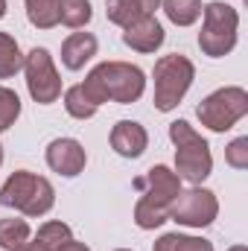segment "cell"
<instances>
[{
    "instance_id": "obj_11",
    "label": "cell",
    "mask_w": 248,
    "mask_h": 251,
    "mask_svg": "<svg viewBox=\"0 0 248 251\" xmlns=\"http://www.w3.org/2000/svg\"><path fill=\"white\" fill-rule=\"evenodd\" d=\"M164 41H167L164 24H161L155 15L137 18V21H131L128 26H123V44L131 47L134 53H155V50L164 47Z\"/></svg>"
},
{
    "instance_id": "obj_4",
    "label": "cell",
    "mask_w": 248,
    "mask_h": 251,
    "mask_svg": "<svg viewBox=\"0 0 248 251\" xmlns=\"http://www.w3.org/2000/svg\"><path fill=\"white\" fill-rule=\"evenodd\" d=\"M170 140L175 146V176L181 181H190V184H201L213 173L210 143L187 120L170 123Z\"/></svg>"
},
{
    "instance_id": "obj_30",
    "label": "cell",
    "mask_w": 248,
    "mask_h": 251,
    "mask_svg": "<svg viewBox=\"0 0 248 251\" xmlns=\"http://www.w3.org/2000/svg\"><path fill=\"white\" fill-rule=\"evenodd\" d=\"M114 251H134V249H114Z\"/></svg>"
},
{
    "instance_id": "obj_16",
    "label": "cell",
    "mask_w": 248,
    "mask_h": 251,
    "mask_svg": "<svg viewBox=\"0 0 248 251\" xmlns=\"http://www.w3.org/2000/svg\"><path fill=\"white\" fill-rule=\"evenodd\" d=\"M24 70V53L15 35L0 32V79H12Z\"/></svg>"
},
{
    "instance_id": "obj_27",
    "label": "cell",
    "mask_w": 248,
    "mask_h": 251,
    "mask_svg": "<svg viewBox=\"0 0 248 251\" xmlns=\"http://www.w3.org/2000/svg\"><path fill=\"white\" fill-rule=\"evenodd\" d=\"M6 18V0H0V21Z\"/></svg>"
},
{
    "instance_id": "obj_24",
    "label": "cell",
    "mask_w": 248,
    "mask_h": 251,
    "mask_svg": "<svg viewBox=\"0 0 248 251\" xmlns=\"http://www.w3.org/2000/svg\"><path fill=\"white\" fill-rule=\"evenodd\" d=\"M225 161L234 170H248V137H234L225 146Z\"/></svg>"
},
{
    "instance_id": "obj_19",
    "label": "cell",
    "mask_w": 248,
    "mask_h": 251,
    "mask_svg": "<svg viewBox=\"0 0 248 251\" xmlns=\"http://www.w3.org/2000/svg\"><path fill=\"white\" fill-rule=\"evenodd\" d=\"M161 6L175 26H193L201 18V0H161Z\"/></svg>"
},
{
    "instance_id": "obj_8",
    "label": "cell",
    "mask_w": 248,
    "mask_h": 251,
    "mask_svg": "<svg viewBox=\"0 0 248 251\" xmlns=\"http://www.w3.org/2000/svg\"><path fill=\"white\" fill-rule=\"evenodd\" d=\"M24 73H26V91L38 105H53L62 100V76L47 47H32L24 56Z\"/></svg>"
},
{
    "instance_id": "obj_26",
    "label": "cell",
    "mask_w": 248,
    "mask_h": 251,
    "mask_svg": "<svg viewBox=\"0 0 248 251\" xmlns=\"http://www.w3.org/2000/svg\"><path fill=\"white\" fill-rule=\"evenodd\" d=\"M18 251H47V249H41V246H38V243L32 240V243H24V246H21Z\"/></svg>"
},
{
    "instance_id": "obj_20",
    "label": "cell",
    "mask_w": 248,
    "mask_h": 251,
    "mask_svg": "<svg viewBox=\"0 0 248 251\" xmlns=\"http://www.w3.org/2000/svg\"><path fill=\"white\" fill-rule=\"evenodd\" d=\"M94 18V6L91 0H62L59 6V24L70 26V29H82L88 26Z\"/></svg>"
},
{
    "instance_id": "obj_17",
    "label": "cell",
    "mask_w": 248,
    "mask_h": 251,
    "mask_svg": "<svg viewBox=\"0 0 248 251\" xmlns=\"http://www.w3.org/2000/svg\"><path fill=\"white\" fill-rule=\"evenodd\" d=\"M32 240V228L26 219H0V249L3 251H18L24 243Z\"/></svg>"
},
{
    "instance_id": "obj_9",
    "label": "cell",
    "mask_w": 248,
    "mask_h": 251,
    "mask_svg": "<svg viewBox=\"0 0 248 251\" xmlns=\"http://www.w3.org/2000/svg\"><path fill=\"white\" fill-rule=\"evenodd\" d=\"M216 216H219V199L213 190L201 187V184L181 190L170 207V219L184 228H207L216 222Z\"/></svg>"
},
{
    "instance_id": "obj_14",
    "label": "cell",
    "mask_w": 248,
    "mask_h": 251,
    "mask_svg": "<svg viewBox=\"0 0 248 251\" xmlns=\"http://www.w3.org/2000/svg\"><path fill=\"white\" fill-rule=\"evenodd\" d=\"M155 9H161V0H108L105 15H108L111 24L128 26V24L137 21V18L155 15Z\"/></svg>"
},
{
    "instance_id": "obj_5",
    "label": "cell",
    "mask_w": 248,
    "mask_h": 251,
    "mask_svg": "<svg viewBox=\"0 0 248 251\" xmlns=\"http://www.w3.org/2000/svg\"><path fill=\"white\" fill-rule=\"evenodd\" d=\"M237 32H240V12L222 0H213L201 6V32H198V47L210 59H225L237 47Z\"/></svg>"
},
{
    "instance_id": "obj_7",
    "label": "cell",
    "mask_w": 248,
    "mask_h": 251,
    "mask_svg": "<svg viewBox=\"0 0 248 251\" xmlns=\"http://www.w3.org/2000/svg\"><path fill=\"white\" fill-rule=\"evenodd\" d=\"M248 114V91L240 85H225V88H216L213 94H207L198 108H196V117L198 123L210 131H228L240 123Z\"/></svg>"
},
{
    "instance_id": "obj_1",
    "label": "cell",
    "mask_w": 248,
    "mask_h": 251,
    "mask_svg": "<svg viewBox=\"0 0 248 251\" xmlns=\"http://www.w3.org/2000/svg\"><path fill=\"white\" fill-rule=\"evenodd\" d=\"M79 85L94 105H102V102L131 105L146 91V73L131 62H99Z\"/></svg>"
},
{
    "instance_id": "obj_10",
    "label": "cell",
    "mask_w": 248,
    "mask_h": 251,
    "mask_svg": "<svg viewBox=\"0 0 248 251\" xmlns=\"http://www.w3.org/2000/svg\"><path fill=\"white\" fill-rule=\"evenodd\" d=\"M44 158H47V167L53 173L64 176V178H76L88 167V152H85V146L76 137H56V140H50Z\"/></svg>"
},
{
    "instance_id": "obj_25",
    "label": "cell",
    "mask_w": 248,
    "mask_h": 251,
    "mask_svg": "<svg viewBox=\"0 0 248 251\" xmlns=\"http://www.w3.org/2000/svg\"><path fill=\"white\" fill-rule=\"evenodd\" d=\"M56 251H91V246H85V243H79V240H73V237H70V240L62 243Z\"/></svg>"
},
{
    "instance_id": "obj_29",
    "label": "cell",
    "mask_w": 248,
    "mask_h": 251,
    "mask_svg": "<svg viewBox=\"0 0 248 251\" xmlns=\"http://www.w3.org/2000/svg\"><path fill=\"white\" fill-rule=\"evenodd\" d=\"M0 167H3V143H0Z\"/></svg>"
},
{
    "instance_id": "obj_12",
    "label": "cell",
    "mask_w": 248,
    "mask_h": 251,
    "mask_svg": "<svg viewBox=\"0 0 248 251\" xmlns=\"http://www.w3.org/2000/svg\"><path fill=\"white\" fill-rule=\"evenodd\" d=\"M108 140H111V149H114L120 158L134 161V158H140V155L146 152V146H149V131L140 123H134V120H120V123H114Z\"/></svg>"
},
{
    "instance_id": "obj_28",
    "label": "cell",
    "mask_w": 248,
    "mask_h": 251,
    "mask_svg": "<svg viewBox=\"0 0 248 251\" xmlns=\"http://www.w3.org/2000/svg\"><path fill=\"white\" fill-rule=\"evenodd\" d=\"M228 251H248V249H246V246H243V243H237V246H231V249H228Z\"/></svg>"
},
{
    "instance_id": "obj_18",
    "label": "cell",
    "mask_w": 248,
    "mask_h": 251,
    "mask_svg": "<svg viewBox=\"0 0 248 251\" xmlns=\"http://www.w3.org/2000/svg\"><path fill=\"white\" fill-rule=\"evenodd\" d=\"M152 251H213V243L204 240V237H193V234L173 231V234H164L152 246Z\"/></svg>"
},
{
    "instance_id": "obj_22",
    "label": "cell",
    "mask_w": 248,
    "mask_h": 251,
    "mask_svg": "<svg viewBox=\"0 0 248 251\" xmlns=\"http://www.w3.org/2000/svg\"><path fill=\"white\" fill-rule=\"evenodd\" d=\"M70 237H73V231H70L67 222H62V219H50V222H44V225L38 228L35 243H38L41 249H47V251H56L62 243H67Z\"/></svg>"
},
{
    "instance_id": "obj_21",
    "label": "cell",
    "mask_w": 248,
    "mask_h": 251,
    "mask_svg": "<svg viewBox=\"0 0 248 251\" xmlns=\"http://www.w3.org/2000/svg\"><path fill=\"white\" fill-rule=\"evenodd\" d=\"M64 111L73 117V120H91L94 114H97V108L99 105H94L91 102V97L82 91V85H70L67 91H64Z\"/></svg>"
},
{
    "instance_id": "obj_13",
    "label": "cell",
    "mask_w": 248,
    "mask_h": 251,
    "mask_svg": "<svg viewBox=\"0 0 248 251\" xmlns=\"http://www.w3.org/2000/svg\"><path fill=\"white\" fill-rule=\"evenodd\" d=\"M97 35L91 32H70L62 41V64L67 70H82L85 64L97 56Z\"/></svg>"
},
{
    "instance_id": "obj_15",
    "label": "cell",
    "mask_w": 248,
    "mask_h": 251,
    "mask_svg": "<svg viewBox=\"0 0 248 251\" xmlns=\"http://www.w3.org/2000/svg\"><path fill=\"white\" fill-rule=\"evenodd\" d=\"M24 6H26V21L35 29L59 26V6H62V0H24Z\"/></svg>"
},
{
    "instance_id": "obj_6",
    "label": "cell",
    "mask_w": 248,
    "mask_h": 251,
    "mask_svg": "<svg viewBox=\"0 0 248 251\" xmlns=\"http://www.w3.org/2000/svg\"><path fill=\"white\" fill-rule=\"evenodd\" d=\"M152 79H155V108L158 111H173L178 108V102L187 97L193 79H196V64L190 62L181 53H170V56H161L155 62L152 70Z\"/></svg>"
},
{
    "instance_id": "obj_2",
    "label": "cell",
    "mask_w": 248,
    "mask_h": 251,
    "mask_svg": "<svg viewBox=\"0 0 248 251\" xmlns=\"http://www.w3.org/2000/svg\"><path fill=\"white\" fill-rule=\"evenodd\" d=\"M134 187L140 190V199L134 204V225L140 231H155L170 222V207L181 193V178L175 176V170H170L167 164H155L152 170H146V176L134 181Z\"/></svg>"
},
{
    "instance_id": "obj_23",
    "label": "cell",
    "mask_w": 248,
    "mask_h": 251,
    "mask_svg": "<svg viewBox=\"0 0 248 251\" xmlns=\"http://www.w3.org/2000/svg\"><path fill=\"white\" fill-rule=\"evenodd\" d=\"M18 117H21V97L12 88L0 85V131L12 128L18 123Z\"/></svg>"
},
{
    "instance_id": "obj_3",
    "label": "cell",
    "mask_w": 248,
    "mask_h": 251,
    "mask_svg": "<svg viewBox=\"0 0 248 251\" xmlns=\"http://www.w3.org/2000/svg\"><path fill=\"white\" fill-rule=\"evenodd\" d=\"M0 204L15 207L29 219H38L53 210L56 204V190L44 176H35L29 170H15L6 184L0 187Z\"/></svg>"
}]
</instances>
